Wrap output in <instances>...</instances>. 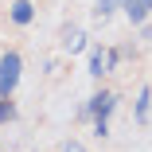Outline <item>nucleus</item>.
<instances>
[{"instance_id": "f03ea898", "label": "nucleus", "mask_w": 152, "mask_h": 152, "mask_svg": "<svg viewBox=\"0 0 152 152\" xmlns=\"http://www.w3.org/2000/svg\"><path fill=\"white\" fill-rule=\"evenodd\" d=\"M113 105H117V98L109 94V90H102V94H94V98H90V105H86V117H94V121H109Z\"/></svg>"}, {"instance_id": "20e7f679", "label": "nucleus", "mask_w": 152, "mask_h": 152, "mask_svg": "<svg viewBox=\"0 0 152 152\" xmlns=\"http://www.w3.org/2000/svg\"><path fill=\"white\" fill-rule=\"evenodd\" d=\"M90 74H94V78L109 74V51H102V47H94V51H90Z\"/></svg>"}, {"instance_id": "1a4fd4ad", "label": "nucleus", "mask_w": 152, "mask_h": 152, "mask_svg": "<svg viewBox=\"0 0 152 152\" xmlns=\"http://www.w3.org/2000/svg\"><path fill=\"white\" fill-rule=\"evenodd\" d=\"M121 8V0H98V16H113Z\"/></svg>"}, {"instance_id": "423d86ee", "label": "nucleus", "mask_w": 152, "mask_h": 152, "mask_svg": "<svg viewBox=\"0 0 152 152\" xmlns=\"http://www.w3.org/2000/svg\"><path fill=\"white\" fill-rule=\"evenodd\" d=\"M148 102H152V94L140 90V98H137V121H148Z\"/></svg>"}, {"instance_id": "9d476101", "label": "nucleus", "mask_w": 152, "mask_h": 152, "mask_svg": "<svg viewBox=\"0 0 152 152\" xmlns=\"http://www.w3.org/2000/svg\"><path fill=\"white\" fill-rule=\"evenodd\" d=\"M94 137H98V140L109 137V121H94Z\"/></svg>"}, {"instance_id": "39448f33", "label": "nucleus", "mask_w": 152, "mask_h": 152, "mask_svg": "<svg viewBox=\"0 0 152 152\" xmlns=\"http://www.w3.org/2000/svg\"><path fill=\"white\" fill-rule=\"evenodd\" d=\"M12 20L23 27V23H31L35 20V4H31V0H16V4H12Z\"/></svg>"}, {"instance_id": "7ed1b4c3", "label": "nucleus", "mask_w": 152, "mask_h": 152, "mask_svg": "<svg viewBox=\"0 0 152 152\" xmlns=\"http://www.w3.org/2000/svg\"><path fill=\"white\" fill-rule=\"evenodd\" d=\"M121 8H125V16H129V23H144L148 16H152V0H121Z\"/></svg>"}, {"instance_id": "6e6552de", "label": "nucleus", "mask_w": 152, "mask_h": 152, "mask_svg": "<svg viewBox=\"0 0 152 152\" xmlns=\"http://www.w3.org/2000/svg\"><path fill=\"white\" fill-rule=\"evenodd\" d=\"M16 117V105H12V98H0V125L4 121H12Z\"/></svg>"}, {"instance_id": "f257e3e1", "label": "nucleus", "mask_w": 152, "mask_h": 152, "mask_svg": "<svg viewBox=\"0 0 152 152\" xmlns=\"http://www.w3.org/2000/svg\"><path fill=\"white\" fill-rule=\"evenodd\" d=\"M20 70H23V58L16 51L0 55V98H12V90L20 86Z\"/></svg>"}, {"instance_id": "9b49d317", "label": "nucleus", "mask_w": 152, "mask_h": 152, "mask_svg": "<svg viewBox=\"0 0 152 152\" xmlns=\"http://www.w3.org/2000/svg\"><path fill=\"white\" fill-rule=\"evenodd\" d=\"M63 152H86V148H82L78 140H66V144H63Z\"/></svg>"}, {"instance_id": "0eeeda50", "label": "nucleus", "mask_w": 152, "mask_h": 152, "mask_svg": "<svg viewBox=\"0 0 152 152\" xmlns=\"http://www.w3.org/2000/svg\"><path fill=\"white\" fill-rule=\"evenodd\" d=\"M66 51H70V55H74V51H86V35H82V31H70V35H66Z\"/></svg>"}]
</instances>
